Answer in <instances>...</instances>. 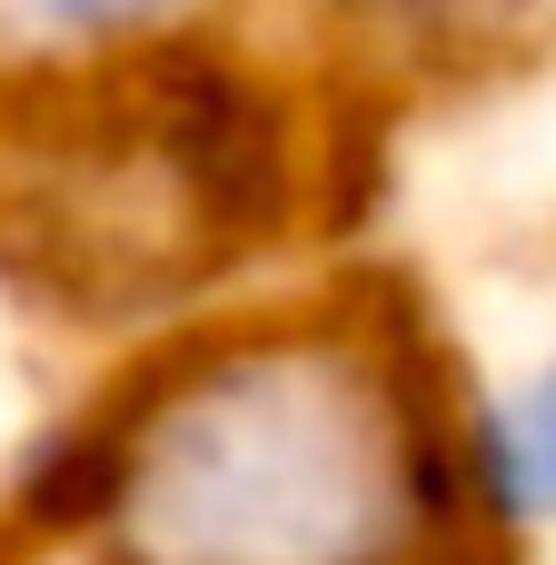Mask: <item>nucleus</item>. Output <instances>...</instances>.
<instances>
[{
    "label": "nucleus",
    "instance_id": "obj_1",
    "mask_svg": "<svg viewBox=\"0 0 556 565\" xmlns=\"http://www.w3.org/2000/svg\"><path fill=\"white\" fill-rule=\"evenodd\" d=\"M10 516L60 565H527L478 487V358L408 258H328L139 328Z\"/></svg>",
    "mask_w": 556,
    "mask_h": 565
},
{
    "label": "nucleus",
    "instance_id": "obj_2",
    "mask_svg": "<svg viewBox=\"0 0 556 565\" xmlns=\"http://www.w3.org/2000/svg\"><path fill=\"white\" fill-rule=\"evenodd\" d=\"M478 487L517 546L556 536V348L517 377H478Z\"/></svg>",
    "mask_w": 556,
    "mask_h": 565
},
{
    "label": "nucleus",
    "instance_id": "obj_3",
    "mask_svg": "<svg viewBox=\"0 0 556 565\" xmlns=\"http://www.w3.org/2000/svg\"><path fill=\"white\" fill-rule=\"evenodd\" d=\"M219 0H0V70H90L199 40Z\"/></svg>",
    "mask_w": 556,
    "mask_h": 565
}]
</instances>
